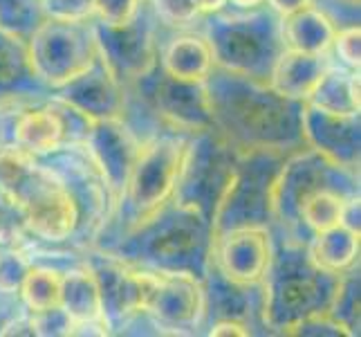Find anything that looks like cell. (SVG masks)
<instances>
[{
	"instance_id": "obj_1",
	"label": "cell",
	"mask_w": 361,
	"mask_h": 337,
	"mask_svg": "<svg viewBox=\"0 0 361 337\" xmlns=\"http://www.w3.org/2000/svg\"><path fill=\"white\" fill-rule=\"evenodd\" d=\"M0 189L23 211L25 227L45 241H63L77 230L79 205L68 187L16 148L0 151Z\"/></svg>"
},
{
	"instance_id": "obj_2",
	"label": "cell",
	"mask_w": 361,
	"mask_h": 337,
	"mask_svg": "<svg viewBox=\"0 0 361 337\" xmlns=\"http://www.w3.org/2000/svg\"><path fill=\"white\" fill-rule=\"evenodd\" d=\"M233 77L229 90L225 83L216 93L209 90L214 119H225L235 135L260 148L288 140L296 129H301V110L294 108L296 102L276 95L271 88H256L252 79L245 85L243 77Z\"/></svg>"
},
{
	"instance_id": "obj_3",
	"label": "cell",
	"mask_w": 361,
	"mask_h": 337,
	"mask_svg": "<svg viewBox=\"0 0 361 337\" xmlns=\"http://www.w3.org/2000/svg\"><path fill=\"white\" fill-rule=\"evenodd\" d=\"M214 64L245 79H267L276 57L285 49L281 23L269 16L220 18L209 28Z\"/></svg>"
},
{
	"instance_id": "obj_4",
	"label": "cell",
	"mask_w": 361,
	"mask_h": 337,
	"mask_svg": "<svg viewBox=\"0 0 361 337\" xmlns=\"http://www.w3.org/2000/svg\"><path fill=\"white\" fill-rule=\"evenodd\" d=\"M25 49L34 77L52 88H61L77 79L99 59L94 32L83 28L81 20L68 23L47 18L27 36Z\"/></svg>"
},
{
	"instance_id": "obj_5",
	"label": "cell",
	"mask_w": 361,
	"mask_h": 337,
	"mask_svg": "<svg viewBox=\"0 0 361 337\" xmlns=\"http://www.w3.org/2000/svg\"><path fill=\"white\" fill-rule=\"evenodd\" d=\"M186 151L189 146L176 137L155 140L140 148L123 191L140 220L155 218L157 211L176 196Z\"/></svg>"
},
{
	"instance_id": "obj_6",
	"label": "cell",
	"mask_w": 361,
	"mask_h": 337,
	"mask_svg": "<svg viewBox=\"0 0 361 337\" xmlns=\"http://www.w3.org/2000/svg\"><path fill=\"white\" fill-rule=\"evenodd\" d=\"M339 277L321 272L312 264L307 270H288L285 274H276L267 283L265 313L269 315V321L288 331L307 317L328 313Z\"/></svg>"
},
{
	"instance_id": "obj_7",
	"label": "cell",
	"mask_w": 361,
	"mask_h": 337,
	"mask_svg": "<svg viewBox=\"0 0 361 337\" xmlns=\"http://www.w3.org/2000/svg\"><path fill=\"white\" fill-rule=\"evenodd\" d=\"M142 310H148L169 326H189L202 315L204 295L195 274L184 270L140 272Z\"/></svg>"
},
{
	"instance_id": "obj_8",
	"label": "cell",
	"mask_w": 361,
	"mask_h": 337,
	"mask_svg": "<svg viewBox=\"0 0 361 337\" xmlns=\"http://www.w3.org/2000/svg\"><path fill=\"white\" fill-rule=\"evenodd\" d=\"M218 268L233 285H256L271 268L269 230L260 223L231 227L218 239Z\"/></svg>"
},
{
	"instance_id": "obj_9",
	"label": "cell",
	"mask_w": 361,
	"mask_h": 337,
	"mask_svg": "<svg viewBox=\"0 0 361 337\" xmlns=\"http://www.w3.org/2000/svg\"><path fill=\"white\" fill-rule=\"evenodd\" d=\"M94 41L99 49V59L110 70V74L121 79H140L146 77L155 66V45L151 30L140 20L137 14L128 25L121 28H108L104 23H97Z\"/></svg>"
},
{
	"instance_id": "obj_10",
	"label": "cell",
	"mask_w": 361,
	"mask_h": 337,
	"mask_svg": "<svg viewBox=\"0 0 361 337\" xmlns=\"http://www.w3.org/2000/svg\"><path fill=\"white\" fill-rule=\"evenodd\" d=\"M301 133L330 167L359 165V115H332L312 104L301 108Z\"/></svg>"
},
{
	"instance_id": "obj_11",
	"label": "cell",
	"mask_w": 361,
	"mask_h": 337,
	"mask_svg": "<svg viewBox=\"0 0 361 337\" xmlns=\"http://www.w3.org/2000/svg\"><path fill=\"white\" fill-rule=\"evenodd\" d=\"M85 144L90 148L94 165L102 169L108 187L121 196L126 191L133 165L142 146H137L135 137L126 131L119 117L88 122Z\"/></svg>"
},
{
	"instance_id": "obj_12",
	"label": "cell",
	"mask_w": 361,
	"mask_h": 337,
	"mask_svg": "<svg viewBox=\"0 0 361 337\" xmlns=\"http://www.w3.org/2000/svg\"><path fill=\"white\" fill-rule=\"evenodd\" d=\"M59 102L88 122L119 117L123 106L119 81L110 74L102 59H97V64L77 79L61 85Z\"/></svg>"
},
{
	"instance_id": "obj_13",
	"label": "cell",
	"mask_w": 361,
	"mask_h": 337,
	"mask_svg": "<svg viewBox=\"0 0 361 337\" xmlns=\"http://www.w3.org/2000/svg\"><path fill=\"white\" fill-rule=\"evenodd\" d=\"M153 102L161 117H166L173 126L186 131H207L214 124V108H211V97L207 81L204 83H189L171 79L161 72L155 81Z\"/></svg>"
},
{
	"instance_id": "obj_14",
	"label": "cell",
	"mask_w": 361,
	"mask_h": 337,
	"mask_svg": "<svg viewBox=\"0 0 361 337\" xmlns=\"http://www.w3.org/2000/svg\"><path fill=\"white\" fill-rule=\"evenodd\" d=\"M204 225L207 220L197 211L178 207L176 216L157 223V230L148 241V259L164 266V270H180L200 245Z\"/></svg>"
},
{
	"instance_id": "obj_15",
	"label": "cell",
	"mask_w": 361,
	"mask_h": 337,
	"mask_svg": "<svg viewBox=\"0 0 361 337\" xmlns=\"http://www.w3.org/2000/svg\"><path fill=\"white\" fill-rule=\"evenodd\" d=\"M328 68L323 54L285 47L269 70V88L290 102H307Z\"/></svg>"
},
{
	"instance_id": "obj_16",
	"label": "cell",
	"mask_w": 361,
	"mask_h": 337,
	"mask_svg": "<svg viewBox=\"0 0 361 337\" xmlns=\"http://www.w3.org/2000/svg\"><path fill=\"white\" fill-rule=\"evenodd\" d=\"M7 126L9 131L5 140V151L7 148H16V151L27 155L54 151V148L61 146L66 135V122L52 108L11 112Z\"/></svg>"
},
{
	"instance_id": "obj_17",
	"label": "cell",
	"mask_w": 361,
	"mask_h": 337,
	"mask_svg": "<svg viewBox=\"0 0 361 337\" xmlns=\"http://www.w3.org/2000/svg\"><path fill=\"white\" fill-rule=\"evenodd\" d=\"M72 329L106 324L104 297L99 288V279L92 270H72L61 279V304Z\"/></svg>"
},
{
	"instance_id": "obj_18",
	"label": "cell",
	"mask_w": 361,
	"mask_h": 337,
	"mask_svg": "<svg viewBox=\"0 0 361 337\" xmlns=\"http://www.w3.org/2000/svg\"><path fill=\"white\" fill-rule=\"evenodd\" d=\"M211 70H214V54L209 41L202 36H178L161 54V72L171 79L204 83L211 77Z\"/></svg>"
},
{
	"instance_id": "obj_19",
	"label": "cell",
	"mask_w": 361,
	"mask_h": 337,
	"mask_svg": "<svg viewBox=\"0 0 361 337\" xmlns=\"http://www.w3.org/2000/svg\"><path fill=\"white\" fill-rule=\"evenodd\" d=\"M359 256V230L355 225H337V227L319 232L310 247V264L328 274H345Z\"/></svg>"
},
{
	"instance_id": "obj_20",
	"label": "cell",
	"mask_w": 361,
	"mask_h": 337,
	"mask_svg": "<svg viewBox=\"0 0 361 337\" xmlns=\"http://www.w3.org/2000/svg\"><path fill=\"white\" fill-rule=\"evenodd\" d=\"M281 34L285 47L312 54H326L337 30H334L332 20L321 9L310 5L285 16L281 23Z\"/></svg>"
},
{
	"instance_id": "obj_21",
	"label": "cell",
	"mask_w": 361,
	"mask_h": 337,
	"mask_svg": "<svg viewBox=\"0 0 361 337\" xmlns=\"http://www.w3.org/2000/svg\"><path fill=\"white\" fill-rule=\"evenodd\" d=\"M307 104L332 115H359V77L348 70L328 68Z\"/></svg>"
},
{
	"instance_id": "obj_22",
	"label": "cell",
	"mask_w": 361,
	"mask_h": 337,
	"mask_svg": "<svg viewBox=\"0 0 361 337\" xmlns=\"http://www.w3.org/2000/svg\"><path fill=\"white\" fill-rule=\"evenodd\" d=\"M345 214H348V203L337 191L326 189V187L310 194L301 203V207H298V218L314 234L332 230L337 225L345 223Z\"/></svg>"
},
{
	"instance_id": "obj_23",
	"label": "cell",
	"mask_w": 361,
	"mask_h": 337,
	"mask_svg": "<svg viewBox=\"0 0 361 337\" xmlns=\"http://www.w3.org/2000/svg\"><path fill=\"white\" fill-rule=\"evenodd\" d=\"M61 279L63 274L52 268H32L25 272L20 281V297L25 306L34 313H45V310L59 308L61 304Z\"/></svg>"
},
{
	"instance_id": "obj_24",
	"label": "cell",
	"mask_w": 361,
	"mask_h": 337,
	"mask_svg": "<svg viewBox=\"0 0 361 337\" xmlns=\"http://www.w3.org/2000/svg\"><path fill=\"white\" fill-rule=\"evenodd\" d=\"M27 79H36L27 49L20 39H14L0 30V97L14 95Z\"/></svg>"
},
{
	"instance_id": "obj_25",
	"label": "cell",
	"mask_w": 361,
	"mask_h": 337,
	"mask_svg": "<svg viewBox=\"0 0 361 337\" xmlns=\"http://www.w3.org/2000/svg\"><path fill=\"white\" fill-rule=\"evenodd\" d=\"M39 0H0V30L14 39H27L41 20Z\"/></svg>"
},
{
	"instance_id": "obj_26",
	"label": "cell",
	"mask_w": 361,
	"mask_h": 337,
	"mask_svg": "<svg viewBox=\"0 0 361 337\" xmlns=\"http://www.w3.org/2000/svg\"><path fill=\"white\" fill-rule=\"evenodd\" d=\"M328 315L353 335L359 326V277H339Z\"/></svg>"
},
{
	"instance_id": "obj_27",
	"label": "cell",
	"mask_w": 361,
	"mask_h": 337,
	"mask_svg": "<svg viewBox=\"0 0 361 337\" xmlns=\"http://www.w3.org/2000/svg\"><path fill=\"white\" fill-rule=\"evenodd\" d=\"M92 11L99 16V23L121 28L140 14V0H94Z\"/></svg>"
},
{
	"instance_id": "obj_28",
	"label": "cell",
	"mask_w": 361,
	"mask_h": 337,
	"mask_svg": "<svg viewBox=\"0 0 361 337\" xmlns=\"http://www.w3.org/2000/svg\"><path fill=\"white\" fill-rule=\"evenodd\" d=\"M94 0H41V9L47 18L68 20V23H83L92 14Z\"/></svg>"
},
{
	"instance_id": "obj_29",
	"label": "cell",
	"mask_w": 361,
	"mask_h": 337,
	"mask_svg": "<svg viewBox=\"0 0 361 337\" xmlns=\"http://www.w3.org/2000/svg\"><path fill=\"white\" fill-rule=\"evenodd\" d=\"M153 3L157 16L171 25H186L200 14L195 0H153Z\"/></svg>"
},
{
	"instance_id": "obj_30",
	"label": "cell",
	"mask_w": 361,
	"mask_h": 337,
	"mask_svg": "<svg viewBox=\"0 0 361 337\" xmlns=\"http://www.w3.org/2000/svg\"><path fill=\"white\" fill-rule=\"evenodd\" d=\"M20 227H25L20 207L7 191L0 189V241H11L14 236H18Z\"/></svg>"
},
{
	"instance_id": "obj_31",
	"label": "cell",
	"mask_w": 361,
	"mask_h": 337,
	"mask_svg": "<svg viewBox=\"0 0 361 337\" xmlns=\"http://www.w3.org/2000/svg\"><path fill=\"white\" fill-rule=\"evenodd\" d=\"M334 47H337V54L341 57V61L348 66L357 70L361 64V30L359 25H353V28H345L341 32L334 34Z\"/></svg>"
},
{
	"instance_id": "obj_32",
	"label": "cell",
	"mask_w": 361,
	"mask_h": 337,
	"mask_svg": "<svg viewBox=\"0 0 361 337\" xmlns=\"http://www.w3.org/2000/svg\"><path fill=\"white\" fill-rule=\"evenodd\" d=\"M30 270V264L16 252L0 254V290L14 292L20 288L25 272Z\"/></svg>"
},
{
	"instance_id": "obj_33",
	"label": "cell",
	"mask_w": 361,
	"mask_h": 337,
	"mask_svg": "<svg viewBox=\"0 0 361 337\" xmlns=\"http://www.w3.org/2000/svg\"><path fill=\"white\" fill-rule=\"evenodd\" d=\"M211 337H247L249 335V329L245 326V324H240L238 319H222L218 321L214 329L209 331Z\"/></svg>"
},
{
	"instance_id": "obj_34",
	"label": "cell",
	"mask_w": 361,
	"mask_h": 337,
	"mask_svg": "<svg viewBox=\"0 0 361 337\" xmlns=\"http://www.w3.org/2000/svg\"><path fill=\"white\" fill-rule=\"evenodd\" d=\"M269 7L276 11V14H281L283 18L294 14V11L303 9V7H310L312 5V0H267Z\"/></svg>"
},
{
	"instance_id": "obj_35",
	"label": "cell",
	"mask_w": 361,
	"mask_h": 337,
	"mask_svg": "<svg viewBox=\"0 0 361 337\" xmlns=\"http://www.w3.org/2000/svg\"><path fill=\"white\" fill-rule=\"evenodd\" d=\"M0 335H36V329H34V321L32 317L30 319H11L9 324H5L3 331H0Z\"/></svg>"
},
{
	"instance_id": "obj_36",
	"label": "cell",
	"mask_w": 361,
	"mask_h": 337,
	"mask_svg": "<svg viewBox=\"0 0 361 337\" xmlns=\"http://www.w3.org/2000/svg\"><path fill=\"white\" fill-rule=\"evenodd\" d=\"M197 3V9H200V14H218L227 7L229 0H195Z\"/></svg>"
},
{
	"instance_id": "obj_37",
	"label": "cell",
	"mask_w": 361,
	"mask_h": 337,
	"mask_svg": "<svg viewBox=\"0 0 361 337\" xmlns=\"http://www.w3.org/2000/svg\"><path fill=\"white\" fill-rule=\"evenodd\" d=\"M229 3H233L235 7H240V9H254V7L263 5L265 0H229Z\"/></svg>"
}]
</instances>
